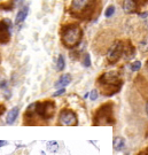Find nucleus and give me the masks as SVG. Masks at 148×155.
Returning <instances> with one entry per match:
<instances>
[{"mask_svg": "<svg viewBox=\"0 0 148 155\" xmlns=\"http://www.w3.org/2000/svg\"><path fill=\"white\" fill-rule=\"evenodd\" d=\"M56 105L53 100L33 102L27 108L23 121L25 125H38L39 121L48 122L55 115Z\"/></svg>", "mask_w": 148, "mask_h": 155, "instance_id": "1", "label": "nucleus"}, {"mask_svg": "<svg viewBox=\"0 0 148 155\" xmlns=\"http://www.w3.org/2000/svg\"><path fill=\"white\" fill-rule=\"evenodd\" d=\"M98 6V0H72L68 12L74 18L81 21H88L94 17Z\"/></svg>", "mask_w": 148, "mask_h": 155, "instance_id": "2", "label": "nucleus"}, {"mask_svg": "<svg viewBox=\"0 0 148 155\" xmlns=\"http://www.w3.org/2000/svg\"><path fill=\"white\" fill-rule=\"evenodd\" d=\"M97 84L104 95L111 97L121 91L123 81L118 71H107L98 78Z\"/></svg>", "mask_w": 148, "mask_h": 155, "instance_id": "3", "label": "nucleus"}, {"mask_svg": "<svg viewBox=\"0 0 148 155\" xmlns=\"http://www.w3.org/2000/svg\"><path fill=\"white\" fill-rule=\"evenodd\" d=\"M60 38L62 45L72 50L81 44L83 38V30L77 23H68L60 30Z\"/></svg>", "mask_w": 148, "mask_h": 155, "instance_id": "4", "label": "nucleus"}, {"mask_svg": "<svg viewBox=\"0 0 148 155\" xmlns=\"http://www.w3.org/2000/svg\"><path fill=\"white\" fill-rule=\"evenodd\" d=\"M93 125L94 127H101V125H113L115 123L114 117V104L113 102H106L101 105L93 115Z\"/></svg>", "mask_w": 148, "mask_h": 155, "instance_id": "5", "label": "nucleus"}, {"mask_svg": "<svg viewBox=\"0 0 148 155\" xmlns=\"http://www.w3.org/2000/svg\"><path fill=\"white\" fill-rule=\"evenodd\" d=\"M58 123L59 125H64V127H76L78 124L76 113L69 108H63L59 114Z\"/></svg>", "mask_w": 148, "mask_h": 155, "instance_id": "6", "label": "nucleus"}, {"mask_svg": "<svg viewBox=\"0 0 148 155\" xmlns=\"http://www.w3.org/2000/svg\"><path fill=\"white\" fill-rule=\"evenodd\" d=\"M123 54H124V45L122 41L117 40L111 45V47L107 53V61L111 64H115L116 62L121 59Z\"/></svg>", "mask_w": 148, "mask_h": 155, "instance_id": "7", "label": "nucleus"}, {"mask_svg": "<svg viewBox=\"0 0 148 155\" xmlns=\"http://www.w3.org/2000/svg\"><path fill=\"white\" fill-rule=\"evenodd\" d=\"M12 22L8 18H4L0 21V44H8L11 40Z\"/></svg>", "mask_w": 148, "mask_h": 155, "instance_id": "8", "label": "nucleus"}, {"mask_svg": "<svg viewBox=\"0 0 148 155\" xmlns=\"http://www.w3.org/2000/svg\"><path fill=\"white\" fill-rule=\"evenodd\" d=\"M140 7L137 0H123V9L125 13H134Z\"/></svg>", "mask_w": 148, "mask_h": 155, "instance_id": "9", "label": "nucleus"}, {"mask_svg": "<svg viewBox=\"0 0 148 155\" xmlns=\"http://www.w3.org/2000/svg\"><path fill=\"white\" fill-rule=\"evenodd\" d=\"M71 75L70 74H64V75H62L60 78H59V81L55 83V87H61V89H63V87H66L67 85H69V84L71 83Z\"/></svg>", "mask_w": 148, "mask_h": 155, "instance_id": "10", "label": "nucleus"}, {"mask_svg": "<svg viewBox=\"0 0 148 155\" xmlns=\"http://www.w3.org/2000/svg\"><path fill=\"white\" fill-rule=\"evenodd\" d=\"M18 114H20V108H18V107H14V108H12L11 111H9V113H8V115H7L6 123H7V124H13V123L16 121L17 117H18Z\"/></svg>", "mask_w": 148, "mask_h": 155, "instance_id": "11", "label": "nucleus"}, {"mask_svg": "<svg viewBox=\"0 0 148 155\" xmlns=\"http://www.w3.org/2000/svg\"><path fill=\"white\" fill-rule=\"evenodd\" d=\"M113 147H114V150H117V152L123 150L124 147H125V139L122 138V137H115V138H114V141H113Z\"/></svg>", "mask_w": 148, "mask_h": 155, "instance_id": "12", "label": "nucleus"}, {"mask_svg": "<svg viewBox=\"0 0 148 155\" xmlns=\"http://www.w3.org/2000/svg\"><path fill=\"white\" fill-rule=\"evenodd\" d=\"M28 13H29V7H24L22 8L21 11L17 13L16 15V18H15V24H20V23H22L28 16Z\"/></svg>", "mask_w": 148, "mask_h": 155, "instance_id": "13", "label": "nucleus"}, {"mask_svg": "<svg viewBox=\"0 0 148 155\" xmlns=\"http://www.w3.org/2000/svg\"><path fill=\"white\" fill-rule=\"evenodd\" d=\"M134 47L132 46L131 43H127L126 46H124V54L123 55H125L126 59H132L133 56H134Z\"/></svg>", "mask_w": 148, "mask_h": 155, "instance_id": "14", "label": "nucleus"}, {"mask_svg": "<svg viewBox=\"0 0 148 155\" xmlns=\"http://www.w3.org/2000/svg\"><path fill=\"white\" fill-rule=\"evenodd\" d=\"M64 68H66L64 58H63V55H59V58H58V62H56V69H58L59 71H62Z\"/></svg>", "mask_w": 148, "mask_h": 155, "instance_id": "15", "label": "nucleus"}, {"mask_svg": "<svg viewBox=\"0 0 148 155\" xmlns=\"http://www.w3.org/2000/svg\"><path fill=\"white\" fill-rule=\"evenodd\" d=\"M59 150V144L56 141H48L47 143V150H49L51 153H55Z\"/></svg>", "mask_w": 148, "mask_h": 155, "instance_id": "16", "label": "nucleus"}, {"mask_svg": "<svg viewBox=\"0 0 148 155\" xmlns=\"http://www.w3.org/2000/svg\"><path fill=\"white\" fill-rule=\"evenodd\" d=\"M141 68V62L140 61H134L132 62L131 64H130V69H131V71H139V69Z\"/></svg>", "mask_w": 148, "mask_h": 155, "instance_id": "17", "label": "nucleus"}, {"mask_svg": "<svg viewBox=\"0 0 148 155\" xmlns=\"http://www.w3.org/2000/svg\"><path fill=\"white\" fill-rule=\"evenodd\" d=\"M114 14H115V7L114 6H109L107 8V11L104 12V16L106 17H111Z\"/></svg>", "mask_w": 148, "mask_h": 155, "instance_id": "18", "label": "nucleus"}, {"mask_svg": "<svg viewBox=\"0 0 148 155\" xmlns=\"http://www.w3.org/2000/svg\"><path fill=\"white\" fill-rule=\"evenodd\" d=\"M14 4H15L14 1H13V2L9 1V2H7V4H1V5H0V8H1V9H5V11H11L12 8L14 7Z\"/></svg>", "mask_w": 148, "mask_h": 155, "instance_id": "19", "label": "nucleus"}, {"mask_svg": "<svg viewBox=\"0 0 148 155\" xmlns=\"http://www.w3.org/2000/svg\"><path fill=\"white\" fill-rule=\"evenodd\" d=\"M83 64H84V67H90L91 66V59H90V54H85V56H84V61H83Z\"/></svg>", "mask_w": 148, "mask_h": 155, "instance_id": "20", "label": "nucleus"}, {"mask_svg": "<svg viewBox=\"0 0 148 155\" xmlns=\"http://www.w3.org/2000/svg\"><path fill=\"white\" fill-rule=\"evenodd\" d=\"M90 99L92 100V101L98 99V91H97V90H92V91L90 92Z\"/></svg>", "mask_w": 148, "mask_h": 155, "instance_id": "21", "label": "nucleus"}, {"mask_svg": "<svg viewBox=\"0 0 148 155\" xmlns=\"http://www.w3.org/2000/svg\"><path fill=\"white\" fill-rule=\"evenodd\" d=\"M66 92V89L63 87V89H60L59 91H56L54 94H53V97H60V95H62V94Z\"/></svg>", "mask_w": 148, "mask_h": 155, "instance_id": "22", "label": "nucleus"}, {"mask_svg": "<svg viewBox=\"0 0 148 155\" xmlns=\"http://www.w3.org/2000/svg\"><path fill=\"white\" fill-rule=\"evenodd\" d=\"M5 111H6L5 105H0V116H1V115H4V114H5Z\"/></svg>", "mask_w": 148, "mask_h": 155, "instance_id": "23", "label": "nucleus"}, {"mask_svg": "<svg viewBox=\"0 0 148 155\" xmlns=\"http://www.w3.org/2000/svg\"><path fill=\"white\" fill-rule=\"evenodd\" d=\"M6 86H7V82H6V81L0 82V89H5Z\"/></svg>", "mask_w": 148, "mask_h": 155, "instance_id": "24", "label": "nucleus"}, {"mask_svg": "<svg viewBox=\"0 0 148 155\" xmlns=\"http://www.w3.org/2000/svg\"><path fill=\"white\" fill-rule=\"evenodd\" d=\"M138 155H148V148H146V150H141L140 153Z\"/></svg>", "mask_w": 148, "mask_h": 155, "instance_id": "25", "label": "nucleus"}, {"mask_svg": "<svg viewBox=\"0 0 148 155\" xmlns=\"http://www.w3.org/2000/svg\"><path fill=\"white\" fill-rule=\"evenodd\" d=\"M7 145V141H5V140H0V147H4V146H6Z\"/></svg>", "mask_w": 148, "mask_h": 155, "instance_id": "26", "label": "nucleus"}, {"mask_svg": "<svg viewBox=\"0 0 148 155\" xmlns=\"http://www.w3.org/2000/svg\"><path fill=\"white\" fill-rule=\"evenodd\" d=\"M139 16L143 17V18H145V17L148 16V12H146V13H143V14H139Z\"/></svg>", "mask_w": 148, "mask_h": 155, "instance_id": "27", "label": "nucleus"}, {"mask_svg": "<svg viewBox=\"0 0 148 155\" xmlns=\"http://www.w3.org/2000/svg\"><path fill=\"white\" fill-rule=\"evenodd\" d=\"M23 1H24V0H14V2H15V4H18V2L21 4V2H23Z\"/></svg>", "mask_w": 148, "mask_h": 155, "instance_id": "28", "label": "nucleus"}, {"mask_svg": "<svg viewBox=\"0 0 148 155\" xmlns=\"http://www.w3.org/2000/svg\"><path fill=\"white\" fill-rule=\"evenodd\" d=\"M146 113H147V115H148V102L146 104Z\"/></svg>", "mask_w": 148, "mask_h": 155, "instance_id": "29", "label": "nucleus"}, {"mask_svg": "<svg viewBox=\"0 0 148 155\" xmlns=\"http://www.w3.org/2000/svg\"><path fill=\"white\" fill-rule=\"evenodd\" d=\"M147 67H148V61H147Z\"/></svg>", "mask_w": 148, "mask_h": 155, "instance_id": "30", "label": "nucleus"}]
</instances>
